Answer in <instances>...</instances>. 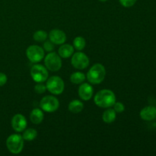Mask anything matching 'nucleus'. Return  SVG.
Masks as SVG:
<instances>
[{
    "label": "nucleus",
    "instance_id": "bb28decb",
    "mask_svg": "<svg viewBox=\"0 0 156 156\" xmlns=\"http://www.w3.org/2000/svg\"><path fill=\"white\" fill-rule=\"evenodd\" d=\"M99 1H101V2H106V1H108V0H99Z\"/></svg>",
    "mask_w": 156,
    "mask_h": 156
},
{
    "label": "nucleus",
    "instance_id": "1a4fd4ad",
    "mask_svg": "<svg viewBox=\"0 0 156 156\" xmlns=\"http://www.w3.org/2000/svg\"><path fill=\"white\" fill-rule=\"evenodd\" d=\"M71 62L74 68L82 70L88 66L89 59L88 56L82 52H77L73 54Z\"/></svg>",
    "mask_w": 156,
    "mask_h": 156
},
{
    "label": "nucleus",
    "instance_id": "ddd939ff",
    "mask_svg": "<svg viewBox=\"0 0 156 156\" xmlns=\"http://www.w3.org/2000/svg\"><path fill=\"white\" fill-rule=\"evenodd\" d=\"M140 117L146 121H151L156 118V108L153 106L145 107L140 111Z\"/></svg>",
    "mask_w": 156,
    "mask_h": 156
},
{
    "label": "nucleus",
    "instance_id": "f257e3e1",
    "mask_svg": "<svg viewBox=\"0 0 156 156\" xmlns=\"http://www.w3.org/2000/svg\"><path fill=\"white\" fill-rule=\"evenodd\" d=\"M94 101L99 108H111L116 102L115 94L109 89L101 90L94 95Z\"/></svg>",
    "mask_w": 156,
    "mask_h": 156
},
{
    "label": "nucleus",
    "instance_id": "5701e85b",
    "mask_svg": "<svg viewBox=\"0 0 156 156\" xmlns=\"http://www.w3.org/2000/svg\"><path fill=\"white\" fill-rule=\"evenodd\" d=\"M44 50L47 52H52L54 49V44L50 41H45L44 43Z\"/></svg>",
    "mask_w": 156,
    "mask_h": 156
},
{
    "label": "nucleus",
    "instance_id": "dca6fc26",
    "mask_svg": "<svg viewBox=\"0 0 156 156\" xmlns=\"http://www.w3.org/2000/svg\"><path fill=\"white\" fill-rule=\"evenodd\" d=\"M116 117H117L116 111L114 109L108 108L107 111L104 112L103 115H102V120L105 123H111L116 120Z\"/></svg>",
    "mask_w": 156,
    "mask_h": 156
},
{
    "label": "nucleus",
    "instance_id": "2eb2a0df",
    "mask_svg": "<svg viewBox=\"0 0 156 156\" xmlns=\"http://www.w3.org/2000/svg\"><path fill=\"white\" fill-rule=\"evenodd\" d=\"M44 113L39 108H34L30 114V120L34 124H40L44 120Z\"/></svg>",
    "mask_w": 156,
    "mask_h": 156
},
{
    "label": "nucleus",
    "instance_id": "4be33fe9",
    "mask_svg": "<svg viewBox=\"0 0 156 156\" xmlns=\"http://www.w3.org/2000/svg\"><path fill=\"white\" fill-rule=\"evenodd\" d=\"M34 91L37 94H44L47 91V87L43 84V82H37V84L34 86Z\"/></svg>",
    "mask_w": 156,
    "mask_h": 156
},
{
    "label": "nucleus",
    "instance_id": "0eeeda50",
    "mask_svg": "<svg viewBox=\"0 0 156 156\" xmlns=\"http://www.w3.org/2000/svg\"><path fill=\"white\" fill-rule=\"evenodd\" d=\"M30 76L34 82H44L48 79L49 73L45 66L41 64H36L30 69Z\"/></svg>",
    "mask_w": 156,
    "mask_h": 156
},
{
    "label": "nucleus",
    "instance_id": "a211bd4d",
    "mask_svg": "<svg viewBox=\"0 0 156 156\" xmlns=\"http://www.w3.org/2000/svg\"><path fill=\"white\" fill-rule=\"evenodd\" d=\"M85 78H86L85 75L83 73L76 72L70 76V81L72 82V83L79 85V84H82L85 80Z\"/></svg>",
    "mask_w": 156,
    "mask_h": 156
},
{
    "label": "nucleus",
    "instance_id": "20e7f679",
    "mask_svg": "<svg viewBox=\"0 0 156 156\" xmlns=\"http://www.w3.org/2000/svg\"><path fill=\"white\" fill-rule=\"evenodd\" d=\"M46 87L51 94H60L63 92L65 85L63 80L60 77L56 76L47 79Z\"/></svg>",
    "mask_w": 156,
    "mask_h": 156
},
{
    "label": "nucleus",
    "instance_id": "9d476101",
    "mask_svg": "<svg viewBox=\"0 0 156 156\" xmlns=\"http://www.w3.org/2000/svg\"><path fill=\"white\" fill-rule=\"evenodd\" d=\"M27 120L25 117L21 114H17L12 117V126L13 129L16 132H22L25 129L27 126Z\"/></svg>",
    "mask_w": 156,
    "mask_h": 156
},
{
    "label": "nucleus",
    "instance_id": "6ab92c4d",
    "mask_svg": "<svg viewBox=\"0 0 156 156\" xmlns=\"http://www.w3.org/2000/svg\"><path fill=\"white\" fill-rule=\"evenodd\" d=\"M37 136V132L36 129H33V128H29V129H26L24 131L23 133V139L24 140H27V141H32V140H35Z\"/></svg>",
    "mask_w": 156,
    "mask_h": 156
},
{
    "label": "nucleus",
    "instance_id": "7ed1b4c3",
    "mask_svg": "<svg viewBox=\"0 0 156 156\" xmlns=\"http://www.w3.org/2000/svg\"><path fill=\"white\" fill-rule=\"evenodd\" d=\"M6 146L8 150L12 154H18L24 148V139L19 134H12L9 136L6 140Z\"/></svg>",
    "mask_w": 156,
    "mask_h": 156
},
{
    "label": "nucleus",
    "instance_id": "aec40b11",
    "mask_svg": "<svg viewBox=\"0 0 156 156\" xmlns=\"http://www.w3.org/2000/svg\"><path fill=\"white\" fill-rule=\"evenodd\" d=\"M85 40L82 37H76L73 41V47L76 50L81 51L85 47Z\"/></svg>",
    "mask_w": 156,
    "mask_h": 156
},
{
    "label": "nucleus",
    "instance_id": "6e6552de",
    "mask_svg": "<svg viewBox=\"0 0 156 156\" xmlns=\"http://www.w3.org/2000/svg\"><path fill=\"white\" fill-rule=\"evenodd\" d=\"M26 55L31 62H39L44 59V50L37 45H31L27 47L26 50Z\"/></svg>",
    "mask_w": 156,
    "mask_h": 156
},
{
    "label": "nucleus",
    "instance_id": "412c9836",
    "mask_svg": "<svg viewBox=\"0 0 156 156\" xmlns=\"http://www.w3.org/2000/svg\"><path fill=\"white\" fill-rule=\"evenodd\" d=\"M47 36H48V34H47V32L44 31V30H37V31H36L34 34L33 38L35 41H37V42L41 43V42H44V41L47 40Z\"/></svg>",
    "mask_w": 156,
    "mask_h": 156
},
{
    "label": "nucleus",
    "instance_id": "a878e982",
    "mask_svg": "<svg viewBox=\"0 0 156 156\" xmlns=\"http://www.w3.org/2000/svg\"><path fill=\"white\" fill-rule=\"evenodd\" d=\"M8 78L5 73H0V86H3L7 82Z\"/></svg>",
    "mask_w": 156,
    "mask_h": 156
},
{
    "label": "nucleus",
    "instance_id": "4468645a",
    "mask_svg": "<svg viewBox=\"0 0 156 156\" xmlns=\"http://www.w3.org/2000/svg\"><path fill=\"white\" fill-rule=\"evenodd\" d=\"M73 53H74V47L70 44H62L58 50V54L61 58H63V59L69 58Z\"/></svg>",
    "mask_w": 156,
    "mask_h": 156
},
{
    "label": "nucleus",
    "instance_id": "f03ea898",
    "mask_svg": "<svg viewBox=\"0 0 156 156\" xmlns=\"http://www.w3.org/2000/svg\"><path fill=\"white\" fill-rule=\"evenodd\" d=\"M106 76L105 66L101 63H95L90 68L87 73V79L93 85H98L103 82Z\"/></svg>",
    "mask_w": 156,
    "mask_h": 156
},
{
    "label": "nucleus",
    "instance_id": "393cba45",
    "mask_svg": "<svg viewBox=\"0 0 156 156\" xmlns=\"http://www.w3.org/2000/svg\"><path fill=\"white\" fill-rule=\"evenodd\" d=\"M120 3L126 8L132 7L136 2V0H119Z\"/></svg>",
    "mask_w": 156,
    "mask_h": 156
},
{
    "label": "nucleus",
    "instance_id": "423d86ee",
    "mask_svg": "<svg viewBox=\"0 0 156 156\" xmlns=\"http://www.w3.org/2000/svg\"><path fill=\"white\" fill-rule=\"evenodd\" d=\"M40 107L42 111L47 113H52L58 110L59 107V102L54 96H45L41 99L40 102Z\"/></svg>",
    "mask_w": 156,
    "mask_h": 156
},
{
    "label": "nucleus",
    "instance_id": "9b49d317",
    "mask_svg": "<svg viewBox=\"0 0 156 156\" xmlns=\"http://www.w3.org/2000/svg\"><path fill=\"white\" fill-rule=\"evenodd\" d=\"M49 38L54 44L59 45L62 44L66 41V35L62 30L59 29H53L49 33Z\"/></svg>",
    "mask_w": 156,
    "mask_h": 156
},
{
    "label": "nucleus",
    "instance_id": "f8f14e48",
    "mask_svg": "<svg viewBox=\"0 0 156 156\" xmlns=\"http://www.w3.org/2000/svg\"><path fill=\"white\" fill-rule=\"evenodd\" d=\"M94 90L92 86L88 83H82L79 88V95L83 101H88L91 98Z\"/></svg>",
    "mask_w": 156,
    "mask_h": 156
},
{
    "label": "nucleus",
    "instance_id": "f3484780",
    "mask_svg": "<svg viewBox=\"0 0 156 156\" xmlns=\"http://www.w3.org/2000/svg\"><path fill=\"white\" fill-rule=\"evenodd\" d=\"M84 108V105L79 100H73L69 105V110L73 114H79L82 112Z\"/></svg>",
    "mask_w": 156,
    "mask_h": 156
},
{
    "label": "nucleus",
    "instance_id": "b1692460",
    "mask_svg": "<svg viewBox=\"0 0 156 156\" xmlns=\"http://www.w3.org/2000/svg\"><path fill=\"white\" fill-rule=\"evenodd\" d=\"M113 107H114V110L116 111V113H122L125 110L124 105L121 102H115Z\"/></svg>",
    "mask_w": 156,
    "mask_h": 156
},
{
    "label": "nucleus",
    "instance_id": "39448f33",
    "mask_svg": "<svg viewBox=\"0 0 156 156\" xmlns=\"http://www.w3.org/2000/svg\"><path fill=\"white\" fill-rule=\"evenodd\" d=\"M46 68L52 72H57L62 67V60L58 53L50 52L44 59Z\"/></svg>",
    "mask_w": 156,
    "mask_h": 156
}]
</instances>
